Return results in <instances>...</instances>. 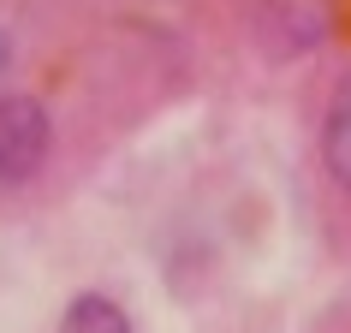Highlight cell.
Segmentation results:
<instances>
[{
	"instance_id": "1",
	"label": "cell",
	"mask_w": 351,
	"mask_h": 333,
	"mask_svg": "<svg viewBox=\"0 0 351 333\" xmlns=\"http://www.w3.org/2000/svg\"><path fill=\"white\" fill-rule=\"evenodd\" d=\"M250 18H256V36L274 60H298V54H315L333 36L339 0H256Z\"/></svg>"
},
{
	"instance_id": "2",
	"label": "cell",
	"mask_w": 351,
	"mask_h": 333,
	"mask_svg": "<svg viewBox=\"0 0 351 333\" xmlns=\"http://www.w3.org/2000/svg\"><path fill=\"white\" fill-rule=\"evenodd\" d=\"M54 149V119L30 95H0V185H30Z\"/></svg>"
},
{
	"instance_id": "3",
	"label": "cell",
	"mask_w": 351,
	"mask_h": 333,
	"mask_svg": "<svg viewBox=\"0 0 351 333\" xmlns=\"http://www.w3.org/2000/svg\"><path fill=\"white\" fill-rule=\"evenodd\" d=\"M322 166L339 190H351V77H339L328 119H322Z\"/></svg>"
},
{
	"instance_id": "4",
	"label": "cell",
	"mask_w": 351,
	"mask_h": 333,
	"mask_svg": "<svg viewBox=\"0 0 351 333\" xmlns=\"http://www.w3.org/2000/svg\"><path fill=\"white\" fill-rule=\"evenodd\" d=\"M60 333H137L131 328V315L113 304V297L101 292H84L66 304V315H60Z\"/></svg>"
},
{
	"instance_id": "5",
	"label": "cell",
	"mask_w": 351,
	"mask_h": 333,
	"mask_svg": "<svg viewBox=\"0 0 351 333\" xmlns=\"http://www.w3.org/2000/svg\"><path fill=\"white\" fill-rule=\"evenodd\" d=\"M12 72V36H6V30H0V77Z\"/></svg>"
}]
</instances>
